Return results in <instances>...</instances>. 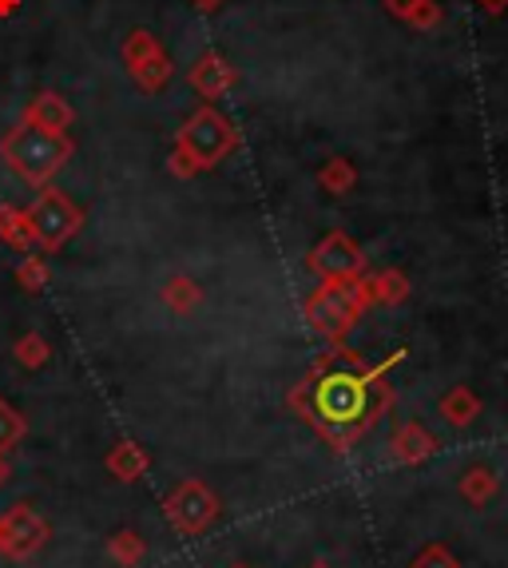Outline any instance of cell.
Instances as JSON below:
<instances>
[{"label":"cell","instance_id":"cell-1","mask_svg":"<svg viewBox=\"0 0 508 568\" xmlns=\"http://www.w3.org/2000/svg\"><path fill=\"white\" fill-rule=\"evenodd\" d=\"M394 362H402V351L374 369H329V358L318 362L311 369V378L291 389V406L326 437L329 446L346 449L386 409L389 394L382 378Z\"/></svg>","mask_w":508,"mask_h":568},{"label":"cell","instance_id":"cell-2","mask_svg":"<svg viewBox=\"0 0 508 568\" xmlns=\"http://www.w3.org/2000/svg\"><path fill=\"white\" fill-rule=\"evenodd\" d=\"M75 155V143L60 132H44L32 123L20 120L17 128H9V135L0 140V160L9 163V171L17 180H24L29 187H48L57 180V171H64V163Z\"/></svg>","mask_w":508,"mask_h":568},{"label":"cell","instance_id":"cell-3","mask_svg":"<svg viewBox=\"0 0 508 568\" xmlns=\"http://www.w3.org/2000/svg\"><path fill=\"white\" fill-rule=\"evenodd\" d=\"M369 306V291L366 278H346V283H322L318 291L306 298V323L314 334L329 338L334 346H342L354 323L362 318V311Z\"/></svg>","mask_w":508,"mask_h":568},{"label":"cell","instance_id":"cell-4","mask_svg":"<svg viewBox=\"0 0 508 568\" xmlns=\"http://www.w3.org/2000/svg\"><path fill=\"white\" fill-rule=\"evenodd\" d=\"M238 148V128L219 112L215 104H203L191 112L175 132V152L187 155L199 171H215L223 160H231Z\"/></svg>","mask_w":508,"mask_h":568},{"label":"cell","instance_id":"cell-5","mask_svg":"<svg viewBox=\"0 0 508 568\" xmlns=\"http://www.w3.org/2000/svg\"><path fill=\"white\" fill-rule=\"evenodd\" d=\"M29 219H32V243H37L40 251H48V255L64 251V246L84 231V211L75 207L64 191L52 187V183L40 187L37 203L29 207Z\"/></svg>","mask_w":508,"mask_h":568},{"label":"cell","instance_id":"cell-6","mask_svg":"<svg viewBox=\"0 0 508 568\" xmlns=\"http://www.w3.org/2000/svg\"><path fill=\"white\" fill-rule=\"evenodd\" d=\"M219 513H223V505H219L215 489L195 481V477L175 485L167 493V501H163V517L180 537H203L219 521Z\"/></svg>","mask_w":508,"mask_h":568},{"label":"cell","instance_id":"cell-7","mask_svg":"<svg viewBox=\"0 0 508 568\" xmlns=\"http://www.w3.org/2000/svg\"><path fill=\"white\" fill-rule=\"evenodd\" d=\"M52 537V525L32 509L29 501H17L0 513V557L4 560H32Z\"/></svg>","mask_w":508,"mask_h":568},{"label":"cell","instance_id":"cell-8","mask_svg":"<svg viewBox=\"0 0 508 568\" xmlns=\"http://www.w3.org/2000/svg\"><path fill=\"white\" fill-rule=\"evenodd\" d=\"M306 266H311L322 283H346V278H362L366 255H362V246L346 231H329L311 255H306Z\"/></svg>","mask_w":508,"mask_h":568},{"label":"cell","instance_id":"cell-9","mask_svg":"<svg viewBox=\"0 0 508 568\" xmlns=\"http://www.w3.org/2000/svg\"><path fill=\"white\" fill-rule=\"evenodd\" d=\"M187 84L195 88L207 104H215V100H223V95L238 84V72H235V64L223 57V52H203V57L191 64Z\"/></svg>","mask_w":508,"mask_h":568},{"label":"cell","instance_id":"cell-10","mask_svg":"<svg viewBox=\"0 0 508 568\" xmlns=\"http://www.w3.org/2000/svg\"><path fill=\"white\" fill-rule=\"evenodd\" d=\"M24 123H32V128H44V132L68 135V128L75 123V108L68 104L60 92H37L29 104H24Z\"/></svg>","mask_w":508,"mask_h":568},{"label":"cell","instance_id":"cell-11","mask_svg":"<svg viewBox=\"0 0 508 568\" xmlns=\"http://www.w3.org/2000/svg\"><path fill=\"white\" fill-rule=\"evenodd\" d=\"M434 449H437V437L421 422H405L394 434V442H389V454H394L397 465H421L425 457H434Z\"/></svg>","mask_w":508,"mask_h":568},{"label":"cell","instance_id":"cell-12","mask_svg":"<svg viewBox=\"0 0 508 568\" xmlns=\"http://www.w3.org/2000/svg\"><path fill=\"white\" fill-rule=\"evenodd\" d=\"M104 465L115 481H140V477L151 469V457H148V449L135 446V442H115V446L108 449Z\"/></svg>","mask_w":508,"mask_h":568},{"label":"cell","instance_id":"cell-13","mask_svg":"<svg viewBox=\"0 0 508 568\" xmlns=\"http://www.w3.org/2000/svg\"><path fill=\"white\" fill-rule=\"evenodd\" d=\"M160 303L167 306L171 314H191L203 306V286L187 275H171L167 283L160 286Z\"/></svg>","mask_w":508,"mask_h":568},{"label":"cell","instance_id":"cell-14","mask_svg":"<svg viewBox=\"0 0 508 568\" xmlns=\"http://www.w3.org/2000/svg\"><path fill=\"white\" fill-rule=\"evenodd\" d=\"M0 239L12 246V251H24L29 255L32 246V219L24 207H12V203H0Z\"/></svg>","mask_w":508,"mask_h":568},{"label":"cell","instance_id":"cell-15","mask_svg":"<svg viewBox=\"0 0 508 568\" xmlns=\"http://www.w3.org/2000/svg\"><path fill=\"white\" fill-rule=\"evenodd\" d=\"M386 9L394 12L397 20L414 24V29L429 32L441 24V4L437 0H386Z\"/></svg>","mask_w":508,"mask_h":568},{"label":"cell","instance_id":"cell-16","mask_svg":"<svg viewBox=\"0 0 508 568\" xmlns=\"http://www.w3.org/2000/svg\"><path fill=\"white\" fill-rule=\"evenodd\" d=\"M477 414H480V402H477V394H473L469 386H453L449 394L441 398V417L449 422V426L465 429Z\"/></svg>","mask_w":508,"mask_h":568},{"label":"cell","instance_id":"cell-17","mask_svg":"<svg viewBox=\"0 0 508 568\" xmlns=\"http://www.w3.org/2000/svg\"><path fill=\"white\" fill-rule=\"evenodd\" d=\"M163 52H167V48H163V44H160V37H155V32H148V29L128 32V40H123V64H128V72L143 68L148 60L163 57Z\"/></svg>","mask_w":508,"mask_h":568},{"label":"cell","instance_id":"cell-18","mask_svg":"<svg viewBox=\"0 0 508 568\" xmlns=\"http://www.w3.org/2000/svg\"><path fill=\"white\" fill-rule=\"evenodd\" d=\"M366 291H369V303L397 306V303H405V294H409V283H405L402 271H382V275H369L366 278Z\"/></svg>","mask_w":508,"mask_h":568},{"label":"cell","instance_id":"cell-19","mask_svg":"<svg viewBox=\"0 0 508 568\" xmlns=\"http://www.w3.org/2000/svg\"><path fill=\"white\" fill-rule=\"evenodd\" d=\"M497 489H500V481H497V474L492 469H485V465H473L469 474L461 477V497L469 505H489L492 497H497Z\"/></svg>","mask_w":508,"mask_h":568},{"label":"cell","instance_id":"cell-20","mask_svg":"<svg viewBox=\"0 0 508 568\" xmlns=\"http://www.w3.org/2000/svg\"><path fill=\"white\" fill-rule=\"evenodd\" d=\"M318 183L329 195H349L354 183H358V168H354L346 155H334V160H326V168L318 171Z\"/></svg>","mask_w":508,"mask_h":568},{"label":"cell","instance_id":"cell-21","mask_svg":"<svg viewBox=\"0 0 508 568\" xmlns=\"http://www.w3.org/2000/svg\"><path fill=\"white\" fill-rule=\"evenodd\" d=\"M108 557H112L120 568H135V565H143V557H148V540H143L140 532L123 529L108 540Z\"/></svg>","mask_w":508,"mask_h":568},{"label":"cell","instance_id":"cell-22","mask_svg":"<svg viewBox=\"0 0 508 568\" xmlns=\"http://www.w3.org/2000/svg\"><path fill=\"white\" fill-rule=\"evenodd\" d=\"M171 77H175V64H171L167 52H163V57H155V60H148V64L132 72L135 88H140V92H148V95L163 92V88L171 84Z\"/></svg>","mask_w":508,"mask_h":568},{"label":"cell","instance_id":"cell-23","mask_svg":"<svg viewBox=\"0 0 508 568\" xmlns=\"http://www.w3.org/2000/svg\"><path fill=\"white\" fill-rule=\"evenodd\" d=\"M24 434H29V422H24V414H20L12 402L0 398V454H9L12 446H20V442H24Z\"/></svg>","mask_w":508,"mask_h":568},{"label":"cell","instance_id":"cell-24","mask_svg":"<svg viewBox=\"0 0 508 568\" xmlns=\"http://www.w3.org/2000/svg\"><path fill=\"white\" fill-rule=\"evenodd\" d=\"M12 354H17V362L24 369H40L48 358H52V346H48L44 334H20L17 346H12Z\"/></svg>","mask_w":508,"mask_h":568},{"label":"cell","instance_id":"cell-25","mask_svg":"<svg viewBox=\"0 0 508 568\" xmlns=\"http://www.w3.org/2000/svg\"><path fill=\"white\" fill-rule=\"evenodd\" d=\"M17 283L24 286L29 294H40L48 286V263L40 255H24L17 266Z\"/></svg>","mask_w":508,"mask_h":568},{"label":"cell","instance_id":"cell-26","mask_svg":"<svg viewBox=\"0 0 508 568\" xmlns=\"http://www.w3.org/2000/svg\"><path fill=\"white\" fill-rule=\"evenodd\" d=\"M414 568H461V565H457V557L445 545H429V549L417 552Z\"/></svg>","mask_w":508,"mask_h":568},{"label":"cell","instance_id":"cell-27","mask_svg":"<svg viewBox=\"0 0 508 568\" xmlns=\"http://www.w3.org/2000/svg\"><path fill=\"white\" fill-rule=\"evenodd\" d=\"M167 171L175 175V180H195V175H199L195 163H191L187 155H180V152H171V155H167Z\"/></svg>","mask_w":508,"mask_h":568},{"label":"cell","instance_id":"cell-28","mask_svg":"<svg viewBox=\"0 0 508 568\" xmlns=\"http://www.w3.org/2000/svg\"><path fill=\"white\" fill-rule=\"evenodd\" d=\"M223 4H226V0H191V9L203 12V17H211V12H219V9H223Z\"/></svg>","mask_w":508,"mask_h":568},{"label":"cell","instance_id":"cell-29","mask_svg":"<svg viewBox=\"0 0 508 568\" xmlns=\"http://www.w3.org/2000/svg\"><path fill=\"white\" fill-rule=\"evenodd\" d=\"M9 477H12V465H9V457L0 454V485H9Z\"/></svg>","mask_w":508,"mask_h":568},{"label":"cell","instance_id":"cell-30","mask_svg":"<svg viewBox=\"0 0 508 568\" xmlns=\"http://www.w3.org/2000/svg\"><path fill=\"white\" fill-rule=\"evenodd\" d=\"M20 9V0H0V17H12Z\"/></svg>","mask_w":508,"mask_h":568},{"label":"cell","instance_id":"cell-31","mask_svg":"<svg viewBox=\"0 0 508 568\" xmlns=\"http://www.w3.org/2000/svg\"><path fill=\"white\" fill-rule=\"evenodd\" d=\"M489 4H500V0H489Z\"/></svg>","mask_w":508,"mask_h":568},{"label":"cell","instance_id":"cell-32","mask_svg":"<svg viewBox=\"0 0 508 568\" xmlns=\"http://www.w3.org/2000/svg\"><path fill=\"white\" fill-rule=\"evenodd\" d=\"M314 568H326V565H314Z\"/></svg>","mask_w":508,"mask_h":568},{"label":"cell","instance_id":"cell-33","mask_svg":"<svg viewBox=\"0 0 508 568\" xmlns=\"http://www.w3.org/2000/svg\"><path fill=\"white\" fill-rule=\"evenodd\" d=\"M235 568H243V565H235Z\"/></svg>","mask_w":508,"mask_h":568}]
</instances>
